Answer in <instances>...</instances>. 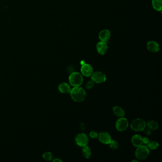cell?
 <instances>
[{
	"mask_svg": "<svg viewBox=\"0 0 162 162\" xmlns=\"http://www.w3.org/2000/svg\"><path fill=\"white\" fill-rule=\"evenodd\" d=\"M71 97L76 102H82L85 100L86 93L82 87H75L70 91Z\"/></svg>",
	"mask_w": 162,
	"mask_h": 162,
	"instance_id": "6da1fadb",
	"label": "cell"
},
{
	"mask_svg": "<svg viewBox=\"0 0 162 162\" xmlns=\"http://www.w3.org/2000/svg\"><path fill=\"white\" fill-rule=\"evenodd\" d=\"M83 78L80 73L77 72H73L69 77V82L71 86L79 87L83 83Z\"/></svg>",
	"mask_w": 162,
	"mask_h": 162,
	"instance_id": "7a4b0ae2",
	"label": "cell"
},
{
	"mask_svg": "<svg viewBox=\"0 0 162 162\" xmlns=\"http://www.w3.org/2000/svg\"><path fill=\"white\" fill-rule=\"evenodd\" d=\"M149 154L148 148L145 145H142L138 148L135 151V157L139 160H145Z\"/></svg>",
	"mask_w": 162,
	"mask_h": 162,
	"instance_id": "3957f363",
	"label": "cell"
},
{
	"mask_svg": "<svg viewBox=\"0 0 162 162\" xmlns=\"http://www.w3.org/2000/svg\"><path fill=\"white\" fill-rule=\"evenodd\" d=\"M130 126L133 130L137 132H140L143 131L145 128L146 127V123L143 120L137 119L132 121Z\"/></svg>",
	"mask_w": 162,
	"mask_h": 162,
	"instance_id": "277c9868",
	"label": "cell"
},
{
	"mask_svg": "<svg viewBox=\"0 0 162 162\" xmlns=\"http://www.w3.org/2000/svg\"><path fill=\"white\" fill-rule=\"evenodd\" d=\"M91 76L92 81L95 83H102L106 81V76L100 71H96L93 73Z\"/></svg>",
	"mask_w": 162,
	"mask_h": 162,
	"instance_id": "5b68a950",
	"label": "cell"
},
{
	"mask_svg": "<svg viewBox=\"0 0 162 162\" xmlns=\"http://www.w3.org/2000/svg\"><path fill=\"white\" fill-rule=\"evenodd\" d=\"M129 126L128 120L124 117H121L118 119L116 124V128L117 130L120 132L125 131Z\"/></svg>",
	"mask_w": 162,
	"mask_h": 162,
	"instance_id": "8992f818",
	"label": "cell"
},
{
	"mask_svg": "<svg viewBox=\"0 0 162 162\" xmlns=\"http://www.w3.org/2000/svg\"><path fill=\"white\" fill-rule=\"evenodd\" d=\"M76 142L78 145L79 147H84L86 146L88 144V138L86 135L85 134H79L76 136Z\"/></svg>",
	"mask_w": 162,
	"mask_h": 162,
	"instance_id": "52a82bcc",
	"label": "cell"
},
{
	"mask_svg": "<svg viewBox=\"0 0 162 162\" xmlns=\"http://www.w3.org/2000/svg\"><path fill=\"white\" fill-rule=\"evenodd\" d=\"M93 71V68L90 64H83L81 68V72L82 75L87 77L92 75Z\"/></svg>",
	"mask_w": 162,
	"mask_h": 162,
	"instance_id": "ba28073f",
	"label": "cell"
},
{
	"mask_svg": "<svg viewBox=\"0 0 162 162\" xmlns=\"http://www.w3.org/2000/svg\"><path fill=\"white\" fill-rule=\"evenodd\" d=\"M96 49L98 53L100 55H104L107 51L108 47L106 42L100 41L97 44Z\"/></svg>",
	"mask_w": 162,
	"mask_h": 162,
	"instance_id": "9c48e42d",
	"label": "cell"
},
{
	"mask_svg": "<svg viewBox=\"0 0 162 162\" xmlns=\"http://www.w3.org/2000/svg\"><path fill=\"white\" fill-rule=\"evenodd\" d=\"M110 30L106 29L101 30L98 35V37L100 41L106 43L110 40Z\"/></svg>",
	"mask_w": 162,
	"mask_h": 162,
	"instance_id": "30bf717a",
	"label": "cell"
},
{
	"mask_svg": "<svg viewBox=\"0 0 162 162\" xmlns=\"http://www.w3.org/2000/svg\"><path fill=\"white\" fill-rule=\"evenodd\" d=\"M99 140L104 144H109L111 140L110 135L107 132H101L99 135Z\"/></svg>",
	"mask_w": 162,
	"mask_h": 162,
	"instance_id": "8fae6325",
	"label": "cell"
},
{
	"mask_svg": "<svg viewBox=\"0 0 162 162\" xmlns=\"http://www.w3.org/2000/svg\"><path fill=\"white\" fill-rule=\"evenodd\" d=\"M147 49L149 52H157L159 50V45L154 41H149L147 43Z\"/></svg>",
	"mask_w": 162,
	"mask_h": 162,
	"instance_id": "7c38bea8",
	"label": "cell"
},
{
	"mask_svg": "<svg viewBox=\"0 0 162 162\" xmlns=\"http://www.w3.org/2000/svg\"><path fill=\"white\" fill-rule=\"evenodd\" d=\"M132 143L135 147L138 148L143 144V138L141 135H135L132 137Z\"/></svg>",
	"mask_w": 162,
	"mask_h": 162,
	"instance_id": "4fadbf2b",
	"label": "cell"
},
{
	"mask_svg": "<svg viewBox=\"0 0 162 162\" xmlns=\"http://www.w3.org/2000/svg\"><path fill=\"white\" fill-rule=\"evenodd\" d=\"M58 89L61 93L64 94L69 93L71 90L69 85L66 83H61L59 86Z\"/></svg>",
	"mask_w": 162,
	"mask_h": 162,
	"instance_id": "5bb4252c",
	"label": "cell"
},
{
	"mask_svg": "<svg viewBox=\"0 0 162 162\" xmlns=\"http://www.w3.org/2000/svg\"><path fill=\"white\" fill-rule=\"evenodd\" d=\"M113 111L114 114L117 117H123L125 115L124 110L119 106H114L113 108Z\"/></svg>",
	"mask_w": 162,
	"mask_h": 162,
	"instance_id": "9a60e30c",
	"label": "cell"
},
{
	"mask_svg": "<svg viewBox=\"0 0 162 162\" xmlns=\"http://www.w3.org/2000/svg\"><path fill=\"white\" fill-rule=\"evenodd\" d=\"M152 3L153 7L154 10L158 11H161L162 10V0H153Z\"/></svg>",
	"mask_w": 162,
	"mask_h": 162,
	"instance_id": "2e32d148",
	"label": "cell"
},
{
	"mask_svg": "<svg viewBox=\"0 0 162 162\" xmlns=\"http://www.w3.org/2000/svg\"><path fill=\"white\" fill-rule=\"evenodd\" d=\"M148 128L151 130H155L158 129L159 125L158 123L154 121H148L147 123Z\"/></svg>",
	"mask_w": 162,
	"mask_h": 162,
	"instance_id": "e0dca14e",
	"label": "cell"
},
{
	"mask_svg": "<svg viewBox=\"0 0 162 162\" xmlns=\"http://www.w3.org/2000/svg\"><path fill=\"white\" fill-rule=\"evenodd\" d=\"M82 153L86 158H89L91 155V150L87 146H85L82 148Z\"/></svg>",
	"mask_w": 162,
	"mask_h": 162,
	"instance_id": "ac0fdd59",
	"label": "cell"
},
{
	"mask_svg": "<svg viewBox=\"0 0 162 162\" xmlns=\"http://www.w3.org/2000/svg\"><path fill=\"white\" fill-rule=\"evenodd\" d=\"M43 157L44 160L47 161H49L52 160L53 158V154H52V153L47 152H45L43 154Z\"/></svg>",
	"mask_w": 162,
	"mask_h": 162,
	"instance_id": "d6986e66",
	"label": "cell"
},
{
	"mask_svg": "<svg viewBox=\"0 0 162 162\" xmlns=\"http://www.w3.org/2000/svg\"><path fill=\"white\" fill-rule=\"evenodd\" d=\"M148 148L150 149L151 150H154L158 148L159 144L155 141L149 142V143L148 144Z\"/></svg>",
	"mask_w": 162,
	"mask_h": 162,
	"instance_id": "ffe728a7",
	"label": "cell"
},
{
	"mask_svg": "<svg viewBox=\"0 0 162 162\" xmlns=\"http://www.w3.org/2000/svg\"><path fill=\"white\" fill-rule=\"evenodd\" d=\"M110 148L113 150H116L119 147V145L115 140H111L110 143Z\"/></svg>",
	"mask_w": 162,
	"mask_h": 162,
	"instance_id": "44dd1931",
	"label": "cell"
},
{
	"mask_svg": "<svg viewBox=\"0 0 162 162\" xmlns=\"http://www.w3.org/2000/svg\"><path fill=\"white\" fill-rule=\"evenodd\" d=\"M94 82L92 81H88L86 85V87L87 89H91L94 87Z\"/></svg>",
	"mask_w": 162,
	"mask_h": 162,
	"instance_id": "7402d4cb",
	"label": "cell"
},
{
	"mask_svg": "<svg viewBox=\"0 0 162 162\" xmlns=\"http://www.w3.org/2000/svg\"><path fill=\"white\" fill-rule=\"evenodd\" d=\"M144 132L147 135H149L151 134V130L148 128L145 127L144 129L143 130Z\"/></svg>",
	"mask_w": 162,
	"mask_h": 162,
	"instance_id": "603a6c76",
	"label": "cell"
},
{
	"mask_svg": "<svg viewBox=\"0 0 162 162\" xmlns=\"http://www.w3.org/2000/svg\"><path fill=\"white\" fill-rule=\"evenodd\" d=\"M97 135H98L97 133H96L94 131H92L90 133V136L92 138H97Z\"/></svg>",
	"mask_w": 162,
	"mask_h": 162,
	"instance_id": "cb8c5ba5",
	"label": "cell"
},
{
	"mask_svg": "<svg viewBox=\"0 0 162 162\" xmlns=\"http://www.w3.org/2000/svg\"><path fill=\"white\" fill-rule=\"evenodd\" d=\"M149 140L148 138H143V144L145 145H148V144L149 143Z\"/></svg>",
	"mask_w": 162,
	"mask_h": 162,
	"instance_id": "d4e9b609",
	"label": "cell"
},
{
	"mask_svg": "<svg viewBox=\"0 0 162 162\" xmlns=\"http://www.w3.org/2000/svg\"><path fill=\"white\" fill-rule=\"evenodd\" d=\"M53 162H62V160H60V159H59V158H56L55 159H54L53 160Z\"/></svg>",
	"mask_w": 162,
	"mask_h": 162,
	"instance_id": "484cf974",
	"label": "cell"
},
{
	"mask_svg": "<svg viewBox=\"0 0 162 162\" xmlns=\"http://www.w3.org/2000/svg\"><path fill=\"white\" fill-rule=\"evenodd\" d=\"M132 162H138V161H136V160H133V161H132Z\"/></svg>",
	"mask_w": 162,
	"mask_h": 162,
	"instance_id": "4316f807",
	"label": "cell"
}]
</instances>
